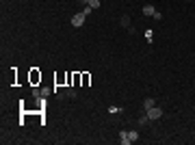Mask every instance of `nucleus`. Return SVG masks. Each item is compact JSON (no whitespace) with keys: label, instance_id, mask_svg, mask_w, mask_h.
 <instances>
[{"label":"nucleus","instance_id":"obj_1","mask_svg":"<svg viewBox=\"0 0 195 145\" xmlns=\"http://www.w3.org/2000/svg\"><path fill=\"white\" fill-rule=\"evenodd\" d=\"M85 17H87V15H85L83 11H80V13H76V15L72 17V26H74V28H80V26L85 24Z\"/></svg>","mask_w":195,"mask_h":145},{"label":"nucleus","instance_id":"obj_2","mask_svg":"<svg viewBox=\"0 0 195 145\" xmlns=\"http://www.w3.org/2000/svg\"><path fill=\"white\" fill-rule=\"evenodd\" d=\"M28 80H31V85H39V82H41V72L33 67L31 74H28Z\"/></svg>","mask_w":195,"mask_h":145},{"label":"nucleus","instance_id":"obj_3","mask_svg":"<svg viewBox=\"0 0 195 145\" xmlns=\"http://www.w3.org/2000/svg\"><path fill=\"white\" fill-rule=\"evenodd\" d=\"M147 117H150V119H160V117H163V108H158V106L147 108Z\"/></svg>","mask_w":195,"mask_h":145},{"label":"nucleus","instance_id":"obj_4","mask_svg":"<svg viewBox=\"0 0 195 145\" xmlns=\"http://www.w3.org/2000/svg\"><path fill=\"white\" fill-rule=\"evenodd\" d=\"M52 93V89L50 87H41V89H33V96L35 97H48Z\"/></svg>","mask_w":195,"mask_h":145},{"label":"nucleus","instance_id":"obj_5","mask_svg":"<svg viewBox=\"0 0 195 145\" xmlns=\"http://www.w3.org/2000/svg\"><path fill=\"white\" fill-rule=\"evenodd\" d=\"M78 85H83V74H74V78H72V87H78Z\"/></svg>","mask_w":195,"mask_h":145},{"label":"nucleus","instance_id":"obj_6","mask_svg":"<svg viewBox=\"0 0 195 145\" xmlns=\"http://www.w3.org/2000/svg\"><path fill=\"white\" fill-rule=\"evenodd\" d=\"M119 141H121L124 145L130 143V137H128V132H126V130H121V132H119Z\"/></svg>","mask_w":195,"mask_h":145},{"label":"nucleus","instance_id":"obj_7","mask_svg":"<svg viewBox=\"0 0 195 145\" xmlns=\"http://www.w3.org/2000/svg\"><path fill=\"white\" fill-rule=\"evenodd\" d=\"M152 106H156V102H154V97H145V100H143V108H152Z\"/></svg>","mask_w":195,"mask_h":145},{"label":"nucleus","instance_id":"obj_8","mask_svg":"<svg viewBox=\"0 0 195 145\" xmlns=\"http://www.w3.org/2000/svg\"><path fill=\"white\" fill-rule=\"evenodd\" d=\"M154 13H156V9H154L152 4H145V7H143V15H154Z\"/></svg>","mask_w":195,"mask_h":145},{"label":"nucleus","instance_id":"obj_9","mask_svg":"<svg viewBox=\"0 0 195 145\" xmlns=\"http://www.w3.org/2000/svg\"><path fill=\"white\" fill-rule=\"evenodd\" d=\"M119 24H121L124 28H130V17H128V15H124V17L119 20Z\"/></svg>","mask_w":195,"mask_h":145},{"label":"nucleus","instance_id":"obj_10","mask_svg":"<svg viewBox=\"0 0 195 145\" xmlns=\"http://www.w3.org/2000/svg\"><path fill=\"white\" fill-rule=\"evenodd\" d=\"M128 137H130V143H135V141L139 139V132H137V130H132V132H128Z\"/></svg>","mask_w":195,"mask_h":145},{"label":"nucleus","instance_id":"obj_11","mask_svg":"<svg viewBox=\"0 0 195 145\" xmlns=\"http://www.w3.org/2000/svg\"><path fill=\"white\" fill-rule=\"evenodd\" d=\"M89 82H91V76L89 74H83V87H87Z\"/></svg>","mask_w":195,"mask_h":145},{"label":"nucleus","instance_id":"obj_12","mask_svg":"<svg viewBox=\"0 0 195 145\" xmlns=\"http://www.w3.org/2000/svg\"><path fill=\"white\" fill-rule=\"evenodd\" d=\"M139 124H141V126H143V124H150V117H147V113H145V115H141V117H139Z\"/></svg>","mask_w":195,"mask_h":145},{"label":"nucleus","instance_id":"obj_13","mask_svg":"<svg viewBox=\"0 0 195 145\" xmlns=\"http://www.w3.org/2000/svg\"><path fill=\"white\" fill-rule=\"evenodd\" d=\"M152 35H154L152 30H145V39H147V41H152Z\"/></svg>","mask_w":195,"mask_h":145}]
</instances>
